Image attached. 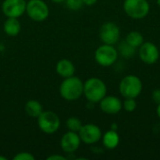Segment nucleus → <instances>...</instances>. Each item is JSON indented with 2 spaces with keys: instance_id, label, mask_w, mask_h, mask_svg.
<instances>
[{
  "instance_id": "obj_8",
  "label": "nucleus",
  "mask_w": 160,
  "mask_h": 160,
  "mask_svg": "<svg viewBox=\"0 0 160 160\" xmlns=\"http://www.w3.org/2000/svg\"><path fill=\"white\" fill-rule=\"evenodd\" d=\"M99 38L104 44L114 45L120 38V29L112 22H107L102 24L99 30Z\"/></svg>"
},
{
  "instance_id": "obj_20",
  "label": "nucleus",
  "mask_w": 160,
  "mask_h": 160,
  "mask_svg": "<svg viewBox=\"0 0 160 160\" xmlns=\"http://www.w3.org/2000/svg\"><path fill=\"white\" fill-rule=\"evenodd\" d=\"M66 126L67 128H68L69 131H73V132H79L80 129L82 128V121L77 118V117H69L67 122H66Z\"/></svg>"
},
{
  "instance_id": "obj_10",
  "label": "nucleus",
  "mask_w": 160,
  "mask_h": 160,
  "mask_svg": "<svg viewBox=\"0 0 160 160\" xmlns=\"http://www.w3.org/2000/svg\"><path fill=\"white\" fill-rule=\"evenodd\" d=\"M81 141L86 144H94L99 142L102 138L101 129L94 124L82 125V128L78 132Z\"/></svg>"
},
{
  "instance_id": "obj_6",
  "label": "nucleus",
  "mask_w": 160,
  "mask_h": 160,
  "mask_svg": "<svg viewBox=\"0 0 160 160\" xmlns=\"http://www.w3.org/2000/svg\"><path fill=\"white\" fill-rule=\"evenodd\" d=\"M38 128L46 134L55 133L60 128V119L56 113L51 111L42 112L38 117Z\"/></svg>"
},
{
  "instance_id": "obj_18",
  "label": "nucleus",
  "mask_w": 160,
  "mask_h": 160,
  "mask_svg": "<svg viewBox=\"0 0 160 160\" xmlns=\"http://www.w3.org/2000/svg\"><path fill=\"white\" fill-rule=\"evenodd\" d=\"M126 41L131 45L134 48H140L141 45L144 42V38L143 36L142 35L141 32L139 31H131L129 32L127 37H126Z\"/></svg>"
},
{
  "instance_id": "obj_2",
  "label": "nucleus",
  "mask_w": 160,
  "mask_h": 160,
  "mask_svg": "<svg viewBox=\"0 0 160 160\" xmlns=\"http://www.w3.org/2000/svg\"><path fill=\"white\" fill-rule=\"evenodd\" d=\"M83 94L87 100L98 103L106 96L107 86L100 79L90 78L83 83Z\"/></svg>"
},
{
  "instance_id": "obj_3",
  "label": "nucleus",
  "mask_w": 160,
  "mask_h": 160,
  "mask_svg": "<svg viewBox=\"0 0 160 160\" xmlns=\"http://www.w3.org/2000/svg\"><path fill=\"white\" fill-rule=\"evenodd\" d=\"M142 90V82L136 75L126 76L119 84V91L125 98H136Z\"/></svg>"
},
{
  "instance_id": "obj_29",
  "label": "nucleus",
  "mask_w": 160,
  "mask_h": 160,
  "mask_svg": "<svg viewBox=\"0 0 160 160\" xmlns=\"http://www.w3.org/2000/svg\"><path fill=\"white\" fill-rule=\"evenodd\" d=\"M0 159H2V160H6L7 158H3V157H0Z\"/></svg>"
},
{
  "instance_id": "obj_1",
  "label": "nucleus",
  "mask_w": 160,
  "mask_h": 160,
  "mask_svg": "<svg viewBox=\"0 0 160 160\" xmlns=\"http://www.w3.org/2000/svg\"><path fill=\"white\" fill-rule=\"evenodd\" d=\"M60 95L68 101L78 99L83 94V82L75 76L65 78L59 88Z\"/></svg>"
},
{
  "instance_id": "obj_16",
  "label": "nucleus",
  "mask_w": 160,
  "mask_h": 160,
  "mask_svg": "<svg viewBox=\"0 0 160 160\" xmlns=\"http://www.w3.org/2000/svg\"><path fill=\"white\" fill-rule=\"evenodd\" d=\"M4 31L8 36L15 37L21 31V23L17 18H8L4 23Z\"/></svg>"
},
{
  "instance_id": "obj_27",
  "label": "nucleus",
  "mask_w": 160,
  "mask_h": 160,
  "mask_svg": "<svg viewBox=\"0 0 160 160\" xmlns=\"http://www.w3.org/2000/svg\"><path fill=\"white\" fill-rule=\"evenodd\" d=\"M157 113H158V116L159 117L160 119V103L158 104V109H157Z\"/></svg>"
},
{
  "instance_id": "obj_30",
  "label": "nucleus",
  "mask_w": 160,
  "mask_h": 160,
  "mask_svg": "<svg viewBox=\"0 0 160 160\" xmlns=\"http://www.w3.org/2000/svg\"><path fill=\"white\" fill-rule=\"evenodd\" d=\"M157 2H158V5L160 7V0H157Z\"/></svg>"
},
{
  "instance_id": "obj_5",
  "label": "nucleus",
  "mask_w": 160,
  "mask_h": 160,
  "mask_svg": "<svg viewBox=\"0 0 160 160\" xmlns=\"http://www.w3.org/2000/svg\"><path fill=\"white\" fill-rule=\"evenodd\" d=\"M118 58V52L113 45L104 44L99 46L95 52V59L97 63L102 67H110L113 65Z\"/></svg>"
},
{
  "instance_id": "obj_22",
  "label": "nucleus",
  "mask_w": 160,
  "mask_h": 160,
  "mask_svg": "<svg viewBox=\"0 0 160 160\" xmlns=\"http://www.w3.org/2000/svg\"><path fill=\"white\" fill-rule=\"evenodd\" d=\"M66 5L71 10H79L84 4L82 0H66Z\"/></svg>"
},
{
  "instance_id": "obj_15",
  "label": "nucleus",
  "mask_w": 160,
  "mask_h": 160,
  "mask_svg": "<svg viewBox=\"0 0 160 160\" xmlns=\"http://www.w3.org/2000/svg\"><path fill=\"white\" fill-rule=\"evenodd\" d=\"M102 141H103V145L107 149L112 150L118 146V144L120 142V137H119L118 133L116 132V130L111 129L103 135Z\"/></svg>"
},
{
  "instance_id": "obj_13",
  "label": "nucleus",
  "mask_w": 160,
  "mask_h": 160,
  "mask_svg": "<svg viewBox=\"0 0 160 160\" xmlns=\"http://www.w3.org/2000/svg\"><path fill=\"white\" fill-rule=\"evenodd\" d=\"M99 103L101 111L107 114H116L123 109L122 101L114 96H105Z\"/></svg>"
},
{
  "instance_id": "obj_4",
  "label": "nucleus",
  "mask_w": 160,
  "mask_h": 160,
  "mask_svg": "<svg viewBox=\"0 0 160 160\" xmlns=\"http://www.w3.org/2000/svg\"><path fill=\"white\" fill-rule=\"evenodd\" d=\"M123 7L127 15L135 20L145 18L150 11L147 0H125Z\"/></svg>"
},
{
  "instance_id": "obj_17",
  "label": "nucleus",
  "mask_w": 160,
  "mask_h": 160,
  "mask_svg": "<svg viewBox=\"0 0 160 160\" xmlns=\"http://www.w3.org/2000/svg\"><path fill=\"white\" fill-rule=\"evenodd\" d=\"M25 112L27 113L28 116L33 117V118H38L40 113L43 112L42 111V106L41 104L37 101V100H28L25 104Z\"/></svg>"
},
{
  "instance_id": "obj_14",
  "label": "nucleus",
  "mask_w": 160,
  "mask_h": 160,
  "mask_svg": "<svg viewBox=\"0 0 160 160\" xmlns=\"http://www.w3.org/2000/svg\"><path fill=\"white\" fill-rule=\"evenodd\" d=\"M56 72L63 78H68L74 75L75 67L71 61L68 59H62L56 65Z\"/></svg>"
},
{
  "instance_id": "obj_26",
  "label": "nucleus",
  "mask_w": 160,
  "mask_h": 160,
  "mask_svg": "<svg viewBox=\"0 0 160 160\" xmlns=\"http://www.w3.org/2000/svg\"><path fill=\"white\" fill-rule=\"evenodd\" d=\"M82 1H83V4L86 6H93L97 3L98 0H82Z\"/></svg>"
},
{
  "instance_id": "obj_12",
  "label": "nucleus",
  "mask_w": 160,
  "mask_h": 160,
  "mask_svg": "<svg viewBox=\"0 0 160 160\" xmlns=\"http://www.w3.org/2000/svg\"><path fill=\"white\" fill-rule=\"evenodd\" d=\"M81 138L77 132L68 131L61 139V147L66 153H74L81 144Z\"/></svg>"
},
{
  "instance_id": "obj_28",
  "label": "nucleus",
  "mask_w": 160,
  "mask_h": 160,
  "mask_svg": "<svg viewBox=\"0 0 160 160\" xmlns=\"http://www.w3.org/2000/svg\"><path fill=\"white\" fill-rule=\"evenodd\" d=\"M52 2L54 3H63V2H66V0H52Z\"/></svg>"
},
{
  "instance_id": "obj_31",
  "label": "nucleus",
  "mask_w": 160,
  "mask_h": 160,
  "mask_svg": "<svg viewBox=\"0 0 160 160\" xmlns=\"http://www.w3.org/2000/svg\"><path fill=\"white\" fill-rule=\"evenodd\" d=\"M159 51H160V48H159Z\"/></svg>"
},
{
  "instance_id": "obj_24",
  "label": "nucleus",
  "mask_w": 160,
  "mask_h": 160,
  "mask_svg": "<svg viewBox=\"0 0 160 160\" xmlns=\"http://www.w3.org/2000/svg\"><path fill=\"white\" fill-rule=\"evenodd\" d=\"M152 98L153 100L157 103L159 104L160 103V89H156L153 91L152 93Z\"/></svg>"
},
{
  "instance_id": "obj_11",
  "label": "nucleus",
  "mask_w": 160,
  "mask_h": 160,
  "mask_svg": "<svg viewBox=\"0 0 160 160\" xmlns=\"http://www.w3.org/2000/svg\"><path fill=\"white\" fill-rule=\"evenodd\" d=\"M2 10L8 18H18L25 12L26 2L25 0H5Z\"/></svg>"
},
{
  "instance_id": "obj_19",
  "label": "nucleus",
  "mask_w": 160,
  "mask_h": 160,
  "mask_svg": "<svg viewBox=\"0 0 160 160\" xmlns=\"http://www.w3.org/2000/svg\"><path fill=\"white\" fill-rule=\"evenodd\" d=\"M118 51L120 52V54L125 57V58H130L133 57L135 52H136V48L132 47L131 45H129L126 40L122 43L119 44L118 46Z\"/></svg>"
},
{
  "instance_id": "obj_25",
  "label": "nucleus",
  "mask_w": 160,
  "mask_h": 160,
  "mask_svg": "<svg viewBox=\"0 0 160 160\" xmlns=\"http://www.w3.org/2000/svg\"><path fill=\"white\" fill-rule=\"evenodd\" d=\"M67 158H64V157H62V156H60V155H53V156H51V157H49L47 160H66Z\"/></svg>"
},
{
  "instance_id": "obj_7",
  "label": "nucleus",
  "mask_w": 160,
  "mask_h": 160,
  "mask_svg": "<svg viewBox=\"0 0 160 160\" xmlns=\"http://www.w3.org/2000/svg\"><path fill=\"white\" fill-rule=\"evenodd\" d=\"M26 13L36 22H42L49 16V8L42 0H30L26 3Z\"/></svg>"
},
{
  "instance_id": "obj_23",
  "label": "nucleus",
  "mask_w": 160,
  "mask_h": 160,
  "mask_svg": "<svg viewBox=\"0 0 160 160\" xmlns=\"http://www.w3.org/2000/svg\"><path fill=\"white\" fill-rule=\"evenodd\" d=\"M14 160H35L34 156H32L30 153H26V152H22V153H19L18 155H16L14 158Z\"/></svg>"
},
{
  "instance_id": "obj_9",
  "label": "nucleus",
  "mask_w": 160,
  "mask_h": 160,
  "mask_svg": "<svg viewBox=\"0 0 160 160\" xmlns=\"http://www.w3.org/2000/svg\"><path fill=\"white\" fill-rule=\"evenodd\" d=\"M139 55L141 60L147 64L153 65L158 62L160 56L159 48L153 42H143L139 50Z\"/></svg>"
},
{
  "instance_id": "obj_21",
  "label": "nucleus",
  "mask_w": 160,
  "mask_h": 160,
  "mask_svg": "<svg viewBox=\"0 0 160 160\" xmlns=\"http://www.w3.org/2000/svg\"><path fill=\"white\" fill-rule=\"evenodd\" d=\"M123 108L127 112H134L137 108V101L135 100V98H126L123 103Z\"/></svg>"
}]
</instances>
